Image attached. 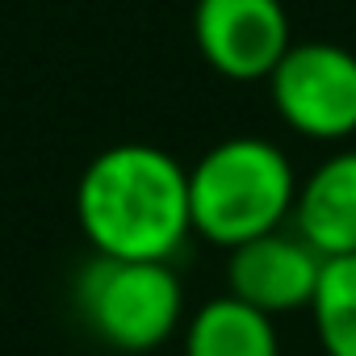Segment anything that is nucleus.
Listing matches in <instances>:
<instances>
[{
  "instance_id": "7",
  "label": "nucleus",
  "mask_w": 356,
  "mask_h": 356,
  "mask_svg": "<svg viewBox=\"0 0 356 356\" xmlns=\"http://www.w3.org/2000/svg\"><path fill=\"white\" fill-rule=\"evenodd\" d=\"M293 231L323 256H356V147L331 151L298 181Z\"/></svg>"
},
{
  "instance_id": "4",
  "label": "nucleus",
  "mask_w": 356,
  "mask_h": 356,
  "mask_svg": "<svg viewBox=\"0 0 356 356\" xmlns=\"http://www.w3.org/2000/svg\"><path fill=\"white\" fill-rule=\"evenodd\" d=\"M277 118L310 143L356 134V55L339 42H293L268 76Z\"/></svg>"
},
{
  "instance_id": "6",
  "label": "nucleus",
  "mask_w": 356,
  "mask_h": 356,
  "mask_svg": "<svg viewBox=\"0 0 356 356\" xmlns=\"http://www.w3.org/2000/svg\"><path fill=\"white\" fill-rule=\"evenodd\" d=\"M323 256L293 231H268L227 252V293L277 318L289 310H310Z\"/></svg>"
},
{
  "instance_id": "1",
  "label": "nucleus",
  "mask_w": 356,
  "mask_h": 356,
  "mask_svg": "<svg viewBox=\"0 0 356 356\" xmlns=\"http://www.w3.org/2000/svg\"><path fill=\"white\" fill-rule=\"evenodd\" d=\"M76 222L97 256L172 264L193 235L189 168L155 143H113L80 172Z\"/></svg>"
},
{
  "instance_id": "2",
  "label": "nucleus",
  "mask_w": 356,
  "mask_h": 356,
  "mask_svg": "<svg viewBox=\"0 0 356 356\" xmlns=\"http://www.w3.org/2000/svg\"><path fill=\"white\" fill-rule=\"evenodd\" d=\"M298 172L289 155L256 134H231L189 168V218L202 239L231 252L281 231L293 214Z\"/></svg>"
},
{
  "instance_id": "5",
  "label": "nucleus",
  "mask_w": 356,
  "mask_h": 356,
  "mask_svg": "<svg viewBox=\"0 0 356 356\" xmlns=\"http://www.w3.org/2000/svg\"><path fill=\"white\" fill-rule=\"evenodd\" d=\"M193 42L222 80L256 84L293 47V30L281 0H197Z\"/></svg>"
},
{
  "instance_id": "9",
  "label": "nucleus",
  "mask_w": 356,
  "mask_h": 356,
  "mask_svg": "<svg viewBox=\"0 0 356 356\" xmlns=\"http://www.w3.org/2000/svg\"><path fill=\"white\" fill-rule=\"evenodd\" d=\"M310 318L327 356H356V256L323 260Z\"/></svg>"
},
{
  "instance_id": "8",
  "label": "nucleus",
  "mask_w": 356,
  "mask_h": 356,
  "mask_svg": "<svg viewBox=\"0 0 356 356\" xmlns=\"http://www.w3.org/2000/svg\"><path fill=\"white\" fill-rule=\"evenodd\" d=\"M185 356H281L277 318L218 293L185 318Z\"/></svg>"
},
{
  "instance_id": "3",
  "label": "nucleus",
  "mask_w": 356,
  "mask_h": 356,
  "mask_svg": "<svg viewBox=\"0 0 356 356\" xmlns=\"http://www.w3.org/2000/svg\"><path fill=\"white\" fill-rule=\"evenodd\" d=\"M76 310L84 327L113 352H151L185 323V285L159 260L92 256L76 277Z\"/></svg>"
}]
</instances>
